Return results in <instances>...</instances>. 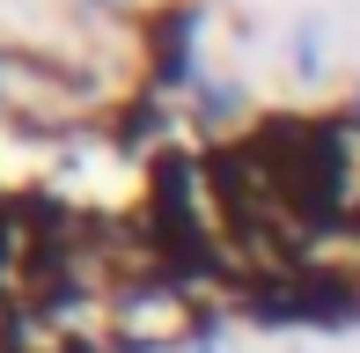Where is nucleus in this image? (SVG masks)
Returning <instances> with one entry per match:
<instances>
[{"label": "nucleus", "instance_id": "nucleus-1", "mask_svg": "<svg viewBox=\"0 0 360 353\" xmlns=\"http://www.w3.org/2000/svg\"><path fill=\"white\" fill-rule=\"evenodd\" d=\"M191 44H199V8H169V15H155V82H176L184 89L191 74H199V52H191Z\"/></svg>", "mask_w": 360, "mask_h": 353}, {"label": "nucleus", "instance_id": "nucleus-2", "mask_svg": "<svg viewBox=\"0 0 360 353\" xmlns=\"http://www.w3.org/2000/svg\"><path fill=\"white\" fill-rule=\"evenodd\" d=\"M110 8H118V0H110Z\"/></svg>", "mask_w": 360, "mask_h": 353}, {"label": "nucleus", "instance_id": "nucleus-3", "mask_svg": "<svg viewBox=\"0 0 360 353\" xmlns=\"http://www.w3.org/2000/svg\"><path fill=\"white\" fill-rule=\"evenodd\" d=\"M353 110H360V103H353Z\"/></svg>", "mask_w": 360, "mask_h": 353}]
</instances>
